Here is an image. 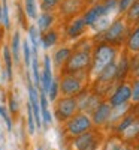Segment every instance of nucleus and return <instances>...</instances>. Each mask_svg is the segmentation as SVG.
Wrapping results in <instances>:
<instances>
[{"label":"nucleus","instance_id":"5","mask_svg":"<svg viewBox=\"0 0 139 150\" xmlns=\"http://www.w3.org/2000/svg\"><path fill=\"white\" fill-rule=\"evenodd\" d=\"M81 90H82V81L77 74H67L61 78L60 92L63 96H75L81 93Z\"/></svg>","mask_w":139,"mask_h":150},{"label":"nucleus","instance_id":"39","mask_svg":"<svg viewBox=\"0 0 139 150\" xmlns=\"http://www.w3.org/2000/svg\"><path fill=\"white\" fill-rule=\"evenodd\" d=\"M3 111H5V108H3V107H0V116H2V112H3Z\"/></svg>","mask_w":139,"mask_h":150},{"label":"nucleus","instance_id":"10","mask_svg":"<svg viewBox=\"0 0 139 150\" xmlns=\"http://www.w3.org/2000/svg\"><path fill=\"white\" fill-rule=\"evenodd\" d=\"M111 111H112L111 104H106V102L99 104L96 110L93 111V122L96 125H105L111 117Z\"/></svg>","mask_w":139,"mask_h":150},{"label":"nucleus","instance_id":"36","mask_svg":"<svg viewBox=\"0 0 139 150\" xmlns=\"http://www.w3.org/2000/svg\"><path fill=\"white\" fill-rule=\"evenodd\" d=\"M135 74H136V77H139V63H138L136 68H135Z\"/></svg>","mask_w":139,"mask_h":150},{"label":"nucleus","instance_id":"27","mask_svg":"<svg viewBox=\"0 0 139 150\" xmlns=\"http://www.w3.org/2000/svg\"><path fill=\"white\" fill-rule=\"evenodd\" d=\"M22 56H24V63L26 66H29L32 63V53H30V47H29V42L27 41H22Z\"/></svg>","mask_w":139,"mask_h":150},{"label":"nucleus","instance_id":"17","mask_svg":"<svg viewBox=\"0 0 139 150\" xmlns=\"http://www.w3.org/2000/svg\"><path fill=\"white\" fill-rule=\"evenodd\" d=\"M126 20L129 24L139 23V0H135L133 5L126 11Z\"/></svg>","mask_w":139,"mask_h":150},{"label":"nucleus","instance_id":"24","mask_svg":"<svg viewBox=\"0 0 139 150\" xmlns=\"http://www.w3.org/2000/svg\"><path fill=\"white\" fill-rule=\"evenodd\" d=\"M60 3V0H41V9L44 12H51L54 11Z\"/></svg>","mask_w":139,"mask_h":150},{"label":"nucleus","instance_id":"20","mask_svg":"<svg viewBox=\"0 0 139 150\" xmlns=\"http://www.w3.org/2000/svg\"><path fill=\"white\" fill-rule=\"evenodd\" d=\"M20 33H14L12 36V41H11V51H12V57H14V62L18 63L20 62Z\"/></svg>","mask_w":139,"mask_h":150},{"label":"nucleus","instance_id":"33","mask_svg":"<svg viewBox=\"0 0 139 150\" xmlns=\"http://www.w3.org/2000/svg\"><path fill=\"white\" fill-rule=\"evenodd\" d=\"M27 117H29V132L30 134H34V117H33V111H32V107L29 104L27 107Z\"/></svg>","mask_w":139,"mask_h":150},{"label":"nucleus","instance_id":"14","mask_svg":"<svg viewBox=\"0 0 139 150\" xmlns=\"http://www.w3.org/2000/svg\"><path fill=\"white\" fill-rule=\"evenodd\" d=\"M72 54V50L67 48V47H63V48H58L57 51L54 53V63L57 68H61L63 65L67 62L69 56Z\"/></svg>","mask_w":139,"mask_h":150},{"label":"nucleus","instance_id":"41","mask_svg":"<svg viewBox=\"0 0 139 150\" xmlns=\"http://www.w3.org/2000/svg\"><path fill=\"white\" fill-rule=\"evenodd\" d=\"M37 150H42V149H37Z\"/></svg>","mask_w":139,"mask_h":150},{"label":"nucleus","instance_id":"22","mask_svg":"<svg viewBox=\"0 0 139 150\" xmlns=\"http://www.w3.org/2000/svg\"><path fill=\"white\" fill-rule=\"evenodd\" d=\"M29 35H30V41H32V48H37L41 44V33H39V29L34 27V26H30L29 27Z\"/></svg>","mask_w":139,"mask_h":150},{"label":"nucleus","instance_id":"16","mask_svg":"<svg viewBox=\"0 0 139 150\" xmlns=\"http://www.w3.org/2000/svg\"><path fill=\"white\" fill-rule=\"evenodd\" d=\"M53 21H54V17H53L51 12H44V14L37 18V29H39V32H46V30H49Z\"/></svg>","mask_w":139,"mask_h":150},{"label":"nucleus","instance_id":"23","mask_svg":"<svg viewBox=\"0 0 139 150\" xmlns=\"http://www.w3.org/2000/svg\"><path fill=\"white\" fill-rule=\"evenodd\" d=\"M11 50L8 47H3V59H5V65H6V74L8 78H12V59H11Z\"/></svg>","mask_w":139,"mask_h":150},{"label":"nucleus","instance_id":"2","mask_svg":"<svg viewBox=\"0 0 139 150\" xmlns=\"http://www.w3.org/2000/svg\"><path fill=\"white\" fill-rule=\"evenodd\" d=\"M91 63V50L90 45L78 48L75 53H72L66 62V69L69 74H78L84 69L88 68V65Z\"/></svg>","mask_w":139,"mask_h":150},{"label":"nucleus","instance_id":"34","mask_svg":"<svg viewBox=\"0 0 139 150\" xmlns=\"http://www.w3.org/2000/svg\"><path fill=\"white\" fill-rule=\"evenodd\" d=\"M2 117L5 119V122H6V125H8V128L11 129V128H12V122H11V119H9V116L6 114V111H3V112H2Z\"/></svg>","mask_w":139,"mask_h":150},{"label":"nucleus","instance_id":"13","mask_svg":"<svg viewBox=\"0 0 139 150\" xmlns=\"http://www.w3.org/2000/svg\"><path fill=\"white\" fill-rule=\"evenodd\" d=\"M114 80H117V65H115V62L109 63L102 72L97 75V81L102 83V84L112 83Z\"/></svg>","mask_w":139,"mask_h":150},{"label":"nucleus","instance_id":"7","mask_svg":"<svg viewBox=\"0 0 139 150\" xmlns=\"http://www.w3.org/2000/svg\"><path fill=\"white\" fill-rule=\"evenodd\" d=\"M132 98V87L129 84H120L115 92L112 93L111 99H109V104L111 107H118L123 104H127Z\"/></svg>","mask_w":139,"mask_h":150},{"label":"nucleus","instance_id":"19","mask_svg":"<svg viewBox=\"0 0 139 150\" xmlns=\"http://www.w3.org/2000/svg\"><path fill=\"white\" fill-rule=\"evenodd\" d=\"M127 48L132 53H139V26L132 32L127 39Z\"/></svg>","mask_w":139,"mask_h":150},{"label":"nucleus","instance_id":"30","mask_svg":"<svg viewBox=\"0 0 139 150\" xmlns=\"http://www.w3.org/2000/svg\"><path fill=\"white\" fill-rule=\"evenodd\" d=\"M133 119H135L133 116H124V117H123V120H121V122L118 123V126H117V131H118V132L121 134V132H123V131H124V129L127 128L129 125H130V123L133 122Z\"/></svg>","mask_w":139,"mask_h":150},{"label":"nucleus","instance_id":"1","mask_svg":"<svg viewBox=\"0 0 139 150\" xmlns=\"http://www.w3.org/2000/svg\"><path fill=\"white\" fill-rule=\"evenodd\" d=\"M115 48L108 45V44H100L93 54V63H91V75L97 77L109 63L115 62Z\"/></svg>","mask_w":139,"mask_h":150},{"label":"nucleus","instance_id":"37","mask_svg":"<svg viewBox=\"0 0 139 150\" xmlns=\"http://www.w3.org/2000/svg\"><path fill=\"white\" fill-rule=\"evenodd\" d=\"M136 116L139 117V102H138V105H136Z\"/></svg>","mask_w":139,"mask_h":150},{"label":"nucleus","instance_id":"12","mask_svg":"<svg viewBox=\"0 0 139 150\" xmlns=\"http://www.w3.org/2000/svg\"><path fill=\"white\" fill-rule=\"evenodd\" d=\"M85 27H87V24L84 21V17H78V18H75L69 24L66 33H67V36L70 38V39H75V38H78V36H81L84 33Z\"/></svg>","mask_w":139,"mask_h":150},{"label":"nucleus","instance_id":"42","mask_svg":"<svg viewBox=\"0 0 139 150\" xmlns=\"http://www.w3.org/2000/svg\"><path fill=\"white\" fill-rule=\"evenodd\" d=\"M138 150H139V147H138Z\"/></svg>","mask_w":139,"mask_h":150},{"label":"nucleus","instance_id":"35","mask_svg":"<svg viewBox=\"0 0 139 150\" xmlns=\"http://www.w3.org/2000/svg\"><path fill=\"white\" fill-rule=\"evenodd\" d=\"M11 108H12V111H15V110H17V105H15V101H14V99L11 101Z\"/></svg>","mask_w":139,"mask_h":150},{"label":"nucleus","instance_id":"15","mask_svg":"<svg viewBox=\"0 0 139 150\" xmlns=\"http://www.w3.org/2000/svg\"><path fill=\"white\" fill-rule=\"evenodd\" d=\"M121 135H123L124 140H133V138H136V137L139 135V119L135 117L133 122L121 132Z\"/></svg>","mask_w":139,"mask_h":150},{"label":"nucleus","instance_id":"8","mask_svg":"<svg viewBox=\"0 0 139 150\" xmlns=\"http://www.w3.org/2000/svg\"><path fill=\"white\" fill-rule=\"evenodd\" d=\"M93 146H94V135L90 131L78 135L75 138V141L72 143L73 150H91Z\"/></svg>","mask_w":139,"mask_h":150},{"label":"nucleus","instance_id":"25","mask_svg":"<svg viewBox=\"0 0 139 150\" xmlns=\"http://www.w3.org/2000/svg\"><path fill=\"white\" fill-rule=\"evenodd\" d=\"M26 12L30 18L37 17V9H36V0H26Z\"/></svg>","mask_w":139,"mask_h":150},{"label":"nucleus","instance_id":"9","mask_svg":"<svg viewBox=\"0 0 139 150\" xmlns=\"http://www.w3.org/2000/svg\"><path fill=\"white\" fill-rule=\"evenodd\" d=\"M51 83H53L51 59H49V56H45V59H44V71H42V74H41V89H42L44 93H48Z\"/></svg>","mask_w":139,"mask_h":150},{"label":"nucleus","instance_id":"4","mask_svg":"<svg viewBox=\"0 0 139 150\" xmlns=\"http://www.w3.org/2000/svg\"><path fill=\"white\" fill-rule=\"evenodd\" d=\"M78 108V101L73 96H65L57 101L55 104V116L60 122L69 120Z\"/></svg>","mask_w":139,"mask_h":150},{"label":"nucleus","instance_id":"40","mask_svg":"<svg viewBox=\"0 0 139 150\" xmlns=\"http://www.w3.org/2000/svg\"><path fill=\"white\" fill-rule=\"evenodd\" d=\"M123 150H132L130 147H123Z\"/></svg>","mask_w":139,"mask_h":150},{"label":"nucleus","instance_id":"3","mask_svg":"<svg viewBox=\"0 0 139 150\" xmlns=\"http://www.w3.org/2000/svg\"><path fill=\"white\" fill-rule=\"evenodd\" d=\"M90 129H91V119L84 112L72 116V119H69V122L66 123V132L72 137H78L84 132H88Z\"/></svg>","mask_w":139,"mask_h":150},{"label":"nucleus","instance_id":"18","mask_svg":"<svg viewBox=\"0 0 139 150\" xmlns=\"http://www.w3.org/2000/svg\"><path fill=\"white\" fill-rule=\"evenodd\" d=\"M57 39H58L57 32H54V30H46L45 35L41 38V44H42L44 48H51L53 45L57 44Z\"/></svg>","mask_w":139,"mask_h":150},{"label":"nucleus","instance_id":"31","mask_svg":"<svg viewBox=\"0 0 139 150\" xmlns=\"http://www.w3.org/2000/svg\"><path fill=\"white\" fill-rule=\"evenodd\" d=\"M132 101L133 102H139V77L135 80L133 86H132Z\"/></svg>","mask_w":139,"mask_h":150},{"label":"nucleus","instance_id":"21","mask_svg":"<svg viewBox=\"0 0 139 150\" xmlns=\"http://www.w3.org/2000/svg\"><path fill=\"white\" fill-rule=\"evenodd\" d=\"M46 105H48V104H46V96H45V93L42 92V95H41V114H42V120H44L45 125L51 123V114H49Z\"/></svg>","mask_w":139,"mask_h":150},{"label":"nucleus","instance_id":"29","mask_svg":"<svg viewBox=\"0 0 139 150\" xmlns=\"http://www.w3.org/2000/svg\"><path fill=\"white\" fill-rule=\"evenodd\" d=\"M48 93H49V99H51V101H55L57 96H58V80L53 78V83H51V86H49Z\"/></svg>","mask_w":139,"mask_h":150},{"label":"nucleus","instance_id":"11","mask_svg":"<svg viewBox=\"0 0 139 150\" xmlns=\"http://www.w3.org/2000/svg\"><path fill=\"white\" fill-rule=\"evenodd\" d=\"M102 15H109V14H106L103 3H97V5H94L93 8H90V9H88L85 14H84V21H85L87 26H93V24H94L100 17H102Z\"/></svg>","mask_w":139,"mask_h":150},{"label":"nucleus","instance_id":"28","mask_svg":"<svg viewBox=\"0 0 139 150\" xmlns=\"http://www.w3.org/2000/svg\"><path fill=\"white\" fill-rule=\"evenodd\" d=\"M123 143H121V140H118V138H112V140H109L108 143H106V147H105V150H123Z\"/></svg>","mask_w":139,"mask_h":150},{"label":"nucleus","instance_id":"26","mask_svg":"<svg viewBox=\"0 0 139 150\" xmlns=\"http://www.w3.org/2000/svg\"><path fill=\"white\" fill-rule=\"evenodd\" d=\"M2 23L6 29L11 27V21H9V11H8V3L6 0H2Z\"/></svg>","mask_w":139,"mask_h":150},{"label":"nucleus","instance_id":"6","mask_svg":"<svg viewBox=\"0 0 139 150\" xmlns=\"http://www.w3.org/2000/svg\"><path fill=\"white\" fill-rule=\"evenodd\" d=\"M103 33H105L103 39L106 42H111V44L112 42H120L126 35V23H124V20H121V18L115 20L112 24H109L108 29Z\"/></svg>","mask_w":139,"mask_h":150},{"label":"nucleus","instance_id":"32","mask_svg":"<svg viewBox=\"0 0 139 150\" xmlns=\"http://www.w3.org/2000/svg\"><path fill=\"white\" fill-rule=\"evenodd\" d=\"M135 0H118V12H126L132 5H133Z\"/></svg>","mask_w":139,"mask_h":150},{"label":"nucleus","instance_id":"38","mask_svg":"<svg viewBox=\"0 0 139 150\" xmlns=\"http://www.w3.org/2000/svg\"><path fill=\"white\" fill-rule=\"evenodd\" d=\"M0 21H2V3H0Z\"/></svg>","mask_w":139,"mask_h":150}]
</instances>
